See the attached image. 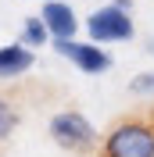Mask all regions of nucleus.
<instances>
[{"mask_svg":"<svg viewBox=\"0 0 154 157\" xmlns=\"http://www.w3.org/2000/svg\"><path fill=\"white\" fill-rule=\"evenodd\" d=\"M50 139L68 154H90L97 147V128L79 111H61L50 118Z\"/></svg>","mask_w":154,"mask_h":157,"instance_id":"f03ea898","label":"nucleus"},{"mask_svg":"<svg viewBox=\"0 0 154 157\" xmlns=\"http://www.w3.org/2000/svg\"><path fill=\"white\" fill-rule=\"evenodd\" d=\"M36 64V54H32L25 43H7L0 47V78H18Z\"/></svg>","mask_w":154,"mask_h":157,"instance_id":"423d86ee","label":"nucleus"},{"mask_svg":"<svg viewBox=\"0 0 154 157\" xmlns=\"http://www.w3.org/2000/svg\"><path fill=\"white\" fill-rule=\"evenodd\" d=\"M86 32L93 43H125V39H133V18H129L125 7L107 4V7H97L86 18Z\"/></svg>","mask_w":154,"mask_h":157,"instance_id":"7ed1b4c3","label":"nucleus"},{"mask_svg":"<svg viewBox=\"0 0 154 157\" xmlns=\"http://www.w3.org/2000/svg\"><path fill=\"white\" fill-rule=\"evenodd\" d=\"M39 18L47 25L50 39H75L79 18H75V11H72V4H65V0H47Z\"/></svg>","mask_w":154,"mask_h":157,"instance_id":"39448f33","label":"nucleus"},{"mask_svg":"<svg viewBox=\"0 0 154 157\" xmlns=\"http://www.w3.org/2000/svg\"><path fill=\"white\" fill-rule=\"evenodd\" d=\"M129 93H154V71H144V75H136L133 82H129Z\"/></svg>","mask_w":154,"mask_h":157,"instance_id":"1a4fd4ad","label":"nucleus"},{"mask_svg":"<svg viewBox=\"0 0 154 157\" xmlns=\"http://www.w3.org/2000/svg\"><path fill=\"white\" fill-rule=\"evenodd\" d=\"M147 54H154V39H151V43H147Z\"/></svg>","mask_w":154,"mask_h":157,"instance_id":"9d476101","label":"nucleus"},{"mask_svg":"<svg viewBox=\"0 0 154 157\" xmlns=\"http://www.w3.org/2000/svg\"><path fill=\"white\" fill-rule=\"evenodd\" d=\"M50 39V32H47V25H43V18H25V25H22V39L18 43H25L29 50H36V47H43Z\"/></svg>","mask_w":154,"mask_h":157,"instance_id":"0eeeda50","label":"nucleus"},{"mask_svg":"<svg viewBox=\"0 0 154 157\" xmlns=\"http://www.w3.org/2000/svg\"><path fill=\"white\" fill-rule=\"evenodd\" d=\"M100 157H154V125L151 121H118L100 143Z\"/></svg>","mask_w":154,"mask_h":157,"instance_id":"f257e3e1","label":"nucleus"},{"mask_svg":"<svg viewBox=\"0 0 154 157\" xmlns=\"http://www.w3.org/2000/svg\"><path fill=\"white\" fill-rule=\"evenodd\" d=\"M14 125H18V114H14V107L0 100V139H7L11 132H14Z\"/></svg>","mask_w":154,"mask_h":157,"instance_id":"6e6552de","label":"nucleus"},{"mask_svg":"<svg viewBox=\"0 0 154 157\" xmlns=\"http://www.w3.org/2000/svg\"><path fill=\"white\" fill-rule=\"evenodd\" d=\"M54 50H58L65 61H72L79 71L86 75H100V71L111 68V54L100 50V43H79V39H54Z\"/></svg>","mask_w":154,"mask_h":157,"instance_id":"20e7f679","label":"nucleus"}]
</instances>
